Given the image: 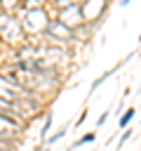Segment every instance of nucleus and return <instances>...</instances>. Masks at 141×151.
Instances as JSON below:
<instances>
[{"label":"nucleus","mask_w":141,"mask_h":151,"mask_svg":"<svg viewBox=\"0 0 141 151\" xmlns=\"http://www.w3.org/2000/svg\"><path fill=\"white\" fill-rule=\"evenodd\" d=\"M132 118H134V109H127V111H125V116L120 118V127H125V125H127Z\"/></svg>","instance_id":"nucleus-1"},{"label":"nucleus","mask_w":141,"mask_h":151,"mask_svg":"<svg viewBox=\"0 0 141 151\" xmlns=\"http://www.w3.org/2000/svg\"><path fill=\"white\" fill-rule=\"evenodd\" d=\"M63 134H66V127H61V130H59L56 134H52V137H49V144H52V142H56V139H61Z\"/></svg>","instance_id":"nucleus-2"},{"label":"nucleus","mask_w":141,"mask_h":151,"mask_svg":"<svg viewBox=\"0 0 141 151\" xmlns=\"http://www.w3.org/2000/svg\"><path fill=\"white\" fill-rule=\"evenodd\" d=\"M92 139H94V134H85V137H82L78 144H87V142H92Z\"/></svg>","instance_id":"nucleus-3"}]
</instances>
